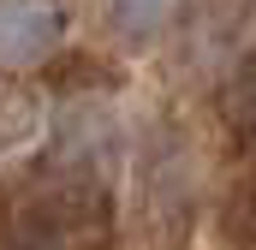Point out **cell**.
Instances as JSON below:
<instances>
[{"instance_id":"obj_2","label":"cell","mask_w":256,"mask_h":250,"mask_svg":"<svg viewBox=\"0 0 256 250\" xmlns=\"http://www.w3.org/2000/svg\"><path fill=\"white\" fill-rule=\"evenodd\" d=\"M226 114L244 120V125L256 120V60L238 66V78H232V90H226Z\"/></svg>"},{"instance_id":"obj_1","label":"cell","mask_w":256,"mask_h":250,"mask_svg":"<svg viewBox=\"0 0 256 250\" xmlns=\"http://www.w3.org/2000/svg\"><path fill=\"white\" fill-rule=\"evenodd\" d=\"M54 30H60L54 0H0V60L24 66L36 54H48Z\"/></svg>"},{"instance_id":"obj_3","label":"cell","mask_w":256,"mask_h":250,"mask_svg":"<svg viewBox=\"0 0 256 250\" xmlns=\"http://www.w3.org/2000/svg\"><path fill=\"white\" fill-rule=\"evenodd\" d=\"M114 6H120L126 30H149V24L161 18V6H167V0H114Z\"/></svg>"}]
</instances>
